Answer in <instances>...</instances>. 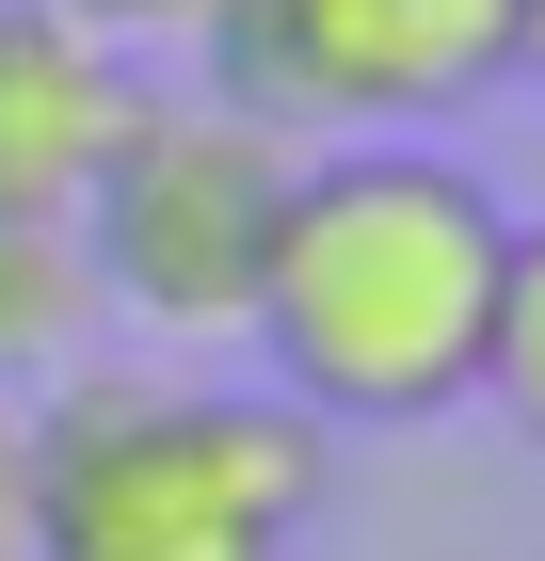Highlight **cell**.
Returning a JSON list of instances; mask_svg holds the SVG:
<instances>
[{"label": "cell", "mask_w": 545, "mask_h": 561, "mask_svg": "<svg viewBox=\"0 0 545 561\" xmlns=\"http://www.w3.org/2000/svg\"><path fill=\"white\" fill-rule=\"evenodd\" d=\"M498 273H513V209H498L481 161H450L418 129L305 145L241 337H257V369H273L289 417H321V433H433V417L481 401Z\"/></svg>", "instance_id": "obj_1"}, {"label": "cell", "mask_w": 545, "mask_h": 561, "mask_svg": "<svg viewBox=\"0 0 545 561\" xmlns=\"http://www.w3.org/2000/svg\"><path fill=\"white\" fill-rule=\"evenodd\" d=\"M33 561H305L337 433L273 386L65 369L33 401Z\"/></svg>", "instance_id": "obj_2"}, {"label": "cell", "mask_w": 545, "mask_h": 561, "mask_svg": "<svg viewBox=\"0 0 545 561\" xmlns=\"http://www.w3.org/2000/svg\"><path fill=\"white\" fill-rule=\"evenodd\" d=\"M289 129H257V113H225L209 81L177 96L145 81V113H128V145L96 161L81 193V273L113 321H145V337H241L257 321V273H273V225H289Z\"/></svg>", "instance_id": "obj_3"}, {"label": "cell", "mask_w": 545, "mask_h": 561, "mask_svg": "<svg viewBox=\"0 0 545 561\" xmlns=\"http://www.w3.org/2000/svg\"><path fill=\"white\" fill-rule=\"evenodd\" d=\"M193 48H209L225 113H257L289 145L305 129L370 145V129H433L481 81H513V0H225Z\"/></svg>", "instance_id": "obj_4"}, {"label": "cell", "mask_w": 545, "mask_h": 561, "mask_svg": "<svg viewBox=\"0 0 545 561\" xmlns=\"http://www.w3.org/2000/svg\"><path fill=\"white\" fill-rule=\"evenodd\" d=\"M128 113H145V65L113 33L48 16V0H0V209L16 225H81Z\"/></svg>", "instance_id": "obj_5"}, {"label": "cell", "mask_w": 545, "mask_h": 561, "mask_svg": "<svg viewBox=\"0 0 545 561\" xmlns=\"http://www.w3.org/2000/svg\"><path fill=\"white\" fill-rule=\"evenodd\" d=\"M81 337H96V273H81V225H16L0 209V401L16 386H65L81 369Z\"/></svg>", "instance_id": "obj_6"}, {"label": "cell", "mask_w": 545, "mask_h": 561, "mask_svg": "<svg viewBox=\"0 0 545 561\" xmlns=\"http://www.w3.org/2000/svg\"><path fill=\"white\" fill-rule=\"evenodd\" d=\"M481 401L545 449V225H513V273H498V337H481Z\"/></svg>", "instance_id": "obj_7"}, {"label": "cell", "mask_w": 545, "mask_h": 561, "mask_svg": "<svg viewBox=\"0 0 545 561\" xmlns=\"http://www.w3.org/2000/svg\"><path fill=\"white\" fill-rule=\"evenodd\" d=\"M48 16H81V33H113L128 65H145V48H193V33L225 16V0H48Z\"/></svg>", "instance_id": "obj_8"}, {"label": "cell", "mask_w": 545, "mask_h": 561, "mask_svg": "<svg viewBox=\"0 0 545 561\" xmlns=\"http://www.w3.org/2000/svg\"><path fill=\"white\" fill-rule=\"evenodd\" d=\"M0 561H33V433H16V401H0Z\"/></svg>", "instance_id": "obj_9"}, {"label": "cell", "mask_w": 545, "mask_h": 561, "mask_svg": "<svg viewBox=\"0 0 545 561\" xmlns=\"http://www.w3.org/2000/svg\"><path fill=\"white\" fill-rule=\"evenodd\" d=\"M513 81H545V0H513Z\"/></svg>", "instance_id": "obj_10"}]
</instances>
